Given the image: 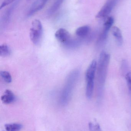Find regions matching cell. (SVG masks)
Masks as SVG:
<instances>
[{"label": "cell", "mask_w": 131, "mask_h": 131, "mask_svg": "<svg viewBox=\"0 0 131 131\" xmlns=\"http://www.w3.org/2000/svg\"><path fill=\"white\" fill-rule=\"evenodd\" d=\"M110 58V54L105 51H102L100 54L98 64L97 65L98 95L99 98L101 97L103 94Z\"/></svg>", "instance_id": "6da1fadb"}, {"label": "cell", "mask_w": 131, "mask_h": 131, "mask_svg": "<svg viewBox=\"0 0 131 131\" xmlns=\"http://www.w3.org/2000/svg\"><path fill=\"white\" fill-rule=\"evenodd\" d=\"M43 34L42 24L39 20L35 19L33 21L30 29V37L34 44H39L41 40Z\"/></svg>", "instance_id": "7a4b0ae2"}, {"label": "cell", "mask_w": 131, "mask_h": 131, "mask_svg": "<svg viewBox=\"0 0 131 131\" xmlns=\"http://www.w3.org/2000/svg\"><path fill=\"white\" fill-rule=\"evenodd\" d=\"M114 23V18L112 17H108L104 24V28L98 39L97 44L100 45L107 39L108 34L110 29L111 28Z\"/></svg>", "instance_id": "3957f363"}, {"label": "cell", "mask_w": 131, "mask_h": 131, "mask_svg": "<svg viewBox=\"0 0 131 131\" xmlns=\"http://www.w3.org/2000/svg\"><path fill=\"white\" fill-rule=\"evenodd\" d=\"M118 1L119 0H108L96 15V17L102 18L107 17L111 12Z\"/></svg>", "instance_id": "277c9868"}, {"label": "cell", "mask_w": 131, "mask_h": 131, "mask_svg": "<svg viewBox=\"0 0 131 131\" xmlns=\"http://www.w3.org/2000/svg\"><path fill=\"white\" fill-rule=\"evenodd\" d=\"M55 38L58 41L62 43H67L70 39V33L67 30L63 28H59L55 34Z\"/></svg>", "instance_id": "5b68a950"}, {"label": "cell", "mask_w": 131, "mask_h": 131, "mask_svg": "<svg viewBox=\"0 0 131 131\" xmlns=\"http://www.w3.org/2000/svg\"><path fill=\"white\" fill-rule=\"evenodd\" d=\"M97 65V61L95 60H94L88 66L85 73V79L87 82H94Z\"/></svg>", "instance_id": "8992f818"}, {"label": "cell", "mask_w": 131, "mask_h": 131, "mask_svg": "<svg viewBox=\"0 0 131 131\" xmlns=\"http://www.w3.org/2000/svg\"><path fill=\"white\" fill-rule=\"evenodd\" d=\"M48 0H36L30 8L27 15L31 16L41 10L46 4Z\"/></svg>", "instance_id": "52a82bcc"}, {"label": "cell", "mask_w": 131, "mask_h": 131, "mask_svg": "<svg viewBox=\"0 0 131 131\" xmlns=\"http://www.w3.org/2000/svg\"><path fill=\"white\" fill-rule=\"evenodd\" d=\"M15 97L12 91L6 89L1 97V100L4 104H9L14 102L15 100Z\"/></svg>", "instance_id": "ba28073f"}, {"label": "cell", "mask_w": 131, "mask_h": 131, "mask_svg": "<svg viewBox=\"0 0 131 131\" xmlns=\"http://www.w3.org/2000/svg\"><path fill=\"white\" fill-rule=\"evenodd\" d=\"M111 30L112 35L116 39L118 44L121 46L123 43V38L120 30L118 27H114Z\"/></svg>", "instance_id": "9c48e42d"}, {"label": "cell", "mask_w": 131, "mask_h": 131, "mask_svg": "<svg viewBox=\"0 0 131 131\" xmlns=\"http://www.w3.org/2000/svg\"><path fill=\"white\" fill-rule=\"evenodd\" d=\"M90 28L88 25H84L78 28L76 30L75 34L76 35L80 37H84L89 34Z\"/></svg>", "instance_id": "30bf717a"}, {"label": "cell", "mask_w": 131, "mask_h": 131, "mask_svg": "<svg viewBox=\"0 0 131 131\" xmlns=\"http://www.w3.org/2000/svg\"><path fill=\"white\" fill-rule=\"evenodd\" d=\"M6 131H20L22 128V125L18 123L6 124L5 125Z\"/></svg>", "instance_id": "8fae6325"}, {"label": "cell", "mask_w": 131, "mask_h": 131, "mask_svg": "<svg viewBox=\"0 0 131 131\" xmlns=\"http://www.w3.org/2000/svg\"><path fill=\"white\" fill-rule=\"evenodd\" d=\"M94 82H87L86 88V95L88 99H90L93 95L94 92Z\"/></svg>", "instance_id": "7c38bea8"}, {"label": "cell", "mask_w": 131, "mask_h": 131, "mask_svg": "<svg viewBox=\"0 0 131 131\" xmlns=\"http://www.w3.org/2000/svg\"><path fill=\"white\" fill-rule=\"evenodd\" d=\"M11 53V50L7 45H2L0 46V56L2 57H6Z\"/></svg>", "instance_id": "4fadbf2b"}, {"label": "cell", "mask_w": 131, "mask_h": 131, "mask_svg": "<svg viewBox=\"0 0 131 131\" xmlns=\"http://www.w3.org/2000/svg\"><path fill=\"white\" fill-rule=\"evenodd\" d=\"M0 75L2 79L8 83H11L12 81V76L11 74L8 72L5 71H1Z\"/></svg>", "instance_id": "5bb4252c"}, {"label": "cell", "mask_w": 131, "mask_h": 131, "mask_svg": "<svg viewBox=\"0 0 131 131\" xmlns=\"http://www.w3.org/2000/svg\"><path fill=\"white\" fill-rule=\"evenodd\" d=\"M64 0H56L49 10L48 13L50 14H53L56 12L64 2Z\"/></svg>", "instance_id": "9a60e30c"}, {"label": "cell", "mask_w": 131, "mask_h": 131, "mask_svg": "<svg viewBox=\"0 0 131 131\" xmlns=\"http://www.w3.org/2000/svg\"><path fill=\"white\" fill-rule=\"evenodd\" d=\"M88 127L90 131H102L100 125L97 122H89Z\"/></svg>", "instance_id": "2e32d148"}, {"label": "cell", "mask_w": 131, "mask_h": 131, "mask_svg": "<svg viewBox=\"0 0 131 131\" xmlns=\"http://www.w3.org/2000/svg\"><path fill=\"white\" fill-rule=\"evenodd\" d=\"M125 78L128 87L130 92H131V72H128L125 75Z\"/></svg>", "instance_id": "e0dca14e"}, {"label": "cell", "mask_w": 131, "mask_h": 131, "mask_svg": "<svg viewBox=\"0 0 131 131\" xmlns=\"http://www.w3.org/2000/svg\"><path fill=\"white\" fill-rule=\"evenodd\" d=\"M128 69V63L126 60L122 61L121 65V71L122 74H124L127 70Z\"/></svg>", "instance_id": "ac0fdd59"}, {"label": "cell", "mask_w": 131, "mask_h": 131, "mask_svg": "<svg viewBox=\"0 0 131 131\" xmlns=\"http://www.w3.org/2000/svg\"><path fill=\"white\" fill-rule=\"evenodd\" d=\"M15 1V0H4L1 5V9H2L6 6H7L8 5L11 4Z\"/></svg>", "instance_id": "d6986e66"}]
</instances>
